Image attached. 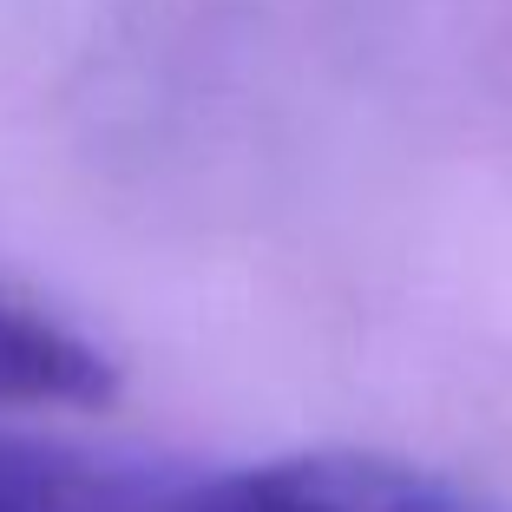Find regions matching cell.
<instances>
[{
  "instance_id": "6da1fadb",
  "label": "cell",
  "mask_w": 512,
  "mask_h": 512,
  "mask_svg": "<svg viewBox=\"0 0 512 512\" xmlns=\"http://www.w3.org/2000/svg\"><path fill=\"white\" fill-rule=\"evenodd\" d=\"M165 512H506L394 453H289L178 493Z\"/></svg>"
},
{
  "instance_id": "7a4b0ae2",
  "label": "cell",
  "mask_w": 512,
  "mask_h": 512,
  "mask_svg": "<svg viewBox=\"0 0 512 512\" xmlns=\"http://www.w3.org/2000/svg\"><path fill=\"white\" fill-rule=\"evenodd\" d=\"M119 394V368L79 329L0 302V401L27 407H106Z\"/></svg>"
},
{
  "instance_id": "3957f363",
  "label": "cell",
  "mask_w": 512,
  "mask_h": 512,
  "mask_svg": "<svg viewBox=\"0 0 512 512\" xmlns=\"http://www.w3.org/2000/svg\"><path fill=\"white\" fill-rule=\"evenodd\" d=\"M0 512H165L125 473L33 440H0Z\"/></svg>"
}]
</instances>
